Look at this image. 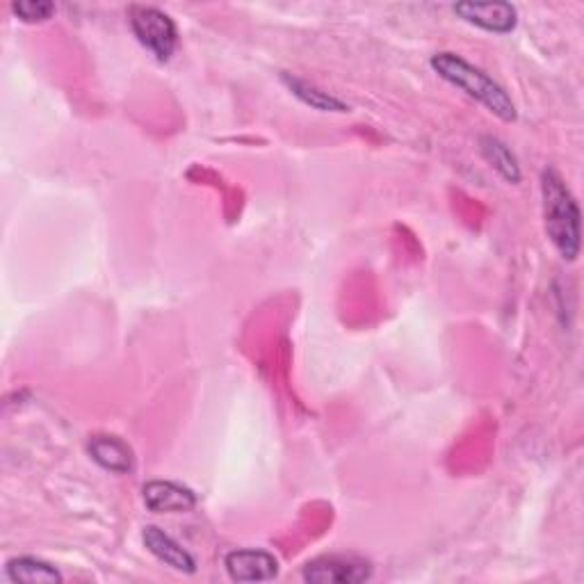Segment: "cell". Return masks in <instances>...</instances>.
I'll use <instances>...</instances> for the list:
<instances>
[{"instance_id": "obj_11", "label": "cell", "mask_w": 584, "mask_h": 584, "mask_svg": "<svg viewBox=\"0 0 584 584\" xmlns=\"http://www.w3.org/2000/svg\"><path fill=\"white\" fill-rule=\"evenodd\" d=\"M480 149H482V156L491 162V167L498 171L505 181H509V183L520 181V165H518L516 156L512 154L509 146L501 137L482 135Z\"/></svg>"}, {"instance_id": "obj_2", "label": "cell", "mask_w": 584, "mask_h": 584, "mask_svg": "<svg viewBox=\"0 0 584 584\" xmlns=\"http://www.w3.org/2000/svg\"><path fill=\"white\" fill-rule=\"evenodd\" d=\"M543 224L550 243L564 260H575L580 254V206L569 190L562 173L548 167L541 173Z\"/></svg>"}, {"instance_id": "obj_6", "label": "cell", "mask_w": 584, "mask_h": 584, "mask_svg": "<svg viewBox=\"0 0 584 584\" xmlns=\"http://www.w3.org/2000/svg\"><path fill=\"white\" fill-rule=\"evenodd\" d=\"M142 498L146 509L154 514H186L196 507V495L192 488L167 480L144 484Z\"/></svg>"}, {"instance_id": "obj_1", "label": "cell", "mask_w": 584, "mask_h": 584, "mask_svg": "<svg viewBox=\"0 0 584 584\" xmlns=\"http://www.w3.org/2000/svg\"><path fill=\"white\" fill-rule=\"evenodd\" d=\"M429 65L443 80H448L450 85L457 87V90L465 92L471 99L482 103L488 112L498 116V120H503L507 124L516 122V116H518L516 103L505 92V87L495 82L482 69L473 67L469 60H463L461 55L448 53V50L436 53V55H431Z\"/></svg>"}, {"instance_id": "obj_12", "label": "cell", "mask_w": 584, "mask_h": 584, "mask_svg": "<svg viewBox=\"0 0 584 584\" xmlns=\"http://www.w3.org/2000/svg\"><path fill=\"white\" fill-rule=\"evenodd\" d=\"M5 573L12 582H25V584L63 582L60 571H57L53 564L37 560V558H14L8 562Z\"/></svg>"}, {"instance_id": "obj_13", "label": "cell", "mask_w": 584, "mask_h": 584, "mask_svg": "<svg viewBox=\"0 0 584 584\" xmlns=\"http://www.w3.org/2000/svg\"><path fill=\"white\" fill-rule=\"evenodd\" d=\"M12 10L23 23H44L55 14V5L48 0H21L12 5Z\"/></svg>"}, {"instance_id": "obj_8", "label": "cell", "mask_w": 584, "mask_h": 584, "mask_svg": "<svg viewBox=\"0 0 584 584\" xmlns=\"http://www.w3.org/2000/svg\"><path fill=\"white\" fill-rule=\"evenodd\" d=\"M87 452H90L92 461L99 463L103 471L114 475H128L135 469V457L126 441L120 436L110 434H97L87 443Z\"/></svg>"}, {"instance_id": "obj_7", "label": "cell", "mask_w": 584, "mask_h": 584, "mask_svg": "<svg viewBox=\"0 0 584 584\" xmlns=\"http://www.w3.org/2000/svg\"><path fill=\"white\" fill-rule=\"evenodd\" d=\"M454 14H459L465 23L498 35L512 33L518 21L516 8L509 3H459L454 5Z\"/></svg>"}, {"instance_id": "obj_4", "label": "cell", "mask_w": 584, "mask_h": 584, "mask_svg": "<svg viewBox=\"0 0 584 584\" xmlns=\"http://www.w3.org/2000/svg\"><path fill=\"white\" fill-rule=\"evenodd\" d=\"M302 575L313 584H359L372 577V566L359 554H319Z\"/></svg>"}, {"instance_id": "obj_5", "label": "cell", "mask_w": 584, "mask_h": 584, "mask_svg": "<svg viewBox=\"0 0 584 584\" xmlns=\"http://www.w3.org/2000/svg\"><path fill=\"white\" fill-rule=\"evenodd\" d=\"M226 573L236 582H266L279 575V560L260 548L231 550L224 558Z\"/></svg>"}, {"instance_id": "obj_10", "label": "cell", "mask_w": 584, "mask_h": 584, "mask_svg": "<svg viewBox=\"0 0 584 584\" xmlns=\"http://www.w3.org/2000/svg\"><path fill=\"white\" fill-rule=\"evenodd\" d=\"M281 82L302 103H306L313 110H319V112H347L349 110V105H345L340 99H336L334 94H329L325 90H319L317 85H313L308 80H302L292 74H281Z\"/></svg>"}, {"instance_id": "obj_9", "label": "cell", "mask_w": 584, "mask_h": 584, "mask_svg": "<svg viewBox=\"0 0 584 584\" xmlns=\"http://www.w3.org/2000/svg\"><path fill=\"white\" fill-rule=\"evenodd\" d=\"M142 541L146 548H149L154 558H158L169 569L188 575L196 571V560L192 554L179 541H173L165 530L156 528V525H146L142 532Z\"/></svg>"}, {"instance_id": "obj_3", "label": "cell", "mask_w": 584, "mask_h": 584, "mask_svg": "<svg viewBox=\"0 0 584 584\" xmlns=\"http://www.w3.org/2000/svg\"><path fill=\"white\" fill-rule=\"evenodd\" d=\"M128 21L137 42L154 53L156 60H171L173 50L179 46V31L169 14L151 5H133L128 10Z\"/></svg>"}]
</instances>
